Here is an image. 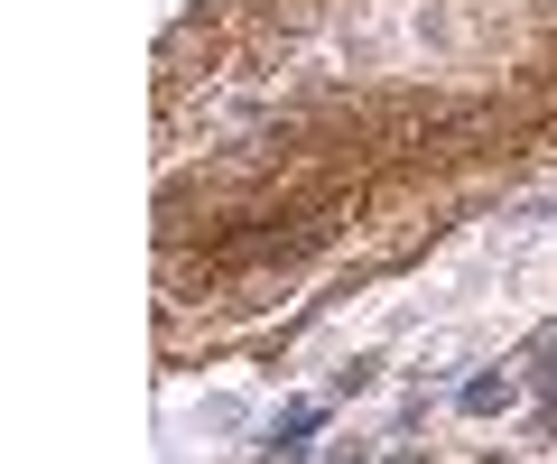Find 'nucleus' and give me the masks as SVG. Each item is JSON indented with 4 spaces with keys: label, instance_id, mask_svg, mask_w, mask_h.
I'll return each instance as SVG.
<instances>
[{
    "label": "nucleus",
    "instance_id": "obj_1",
    "mask_svg": "<svg viewBox=\"0 0 557 464\" xmlns=\"http://www.w3.org/2000/svg\"><path fill=\"white\" fill-rule=\"evenodd\" d=\"M465 409H474V418H493V409H511V381H474V390H465Z\"/></svg>",
    "mask_w": 557,
    "mask_h": 464
}]
</instances>
